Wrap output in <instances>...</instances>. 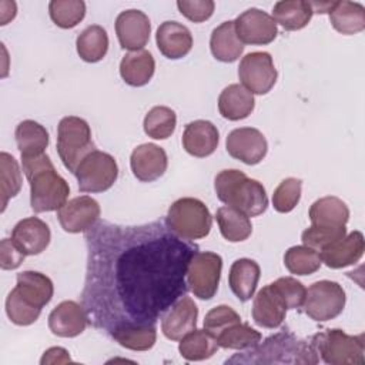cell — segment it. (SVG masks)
I'll return each mask as SVG.
<instances>
[{
	"instance_id": "cell-1",
	"label": "cell",
	"mask_w": 365,
	"mask_h": 365,
	"mask_svg": "<svg viewBox=\"0 0 365 365\" xmlns=\"http://www.w3.org/2000/svg\"><path fill=\"white\" fill-rule=\"evenodd\" d=\"M84 240L81 301L94 328L110 335L121 325H155L187 295V268L198 245L163 221L118 225L98 220Z\"/></svg>"
},
{
	"instance_id": "cell-2",
	"label": "cell",
	"mask_w": 365,
	"mask_h": 365,
	"mask_svg": "<svg viewBox=\"0 0 365 365\" xmlns=\"http://www.w3.org/2000/svg\"><path fill=\"white\" fill-rule=\"evenodd\" d=\"M21 165L30 184V205L34 212L56 211L67 202L68 182L56 171L47 154L21 157Z\"/></svg>"
},
{
	"instance_id": "cell-3",
	"label": "cell",
	"mask_w": 365,
	"mask_h": 365,
	"mask_svg": "<svg viewBox=\"0 0 365 365\" xmlns=\"http://www.w3.org/2000/svg\"><path fill=\"white\" fill-rule=\"evenodd\" d=\"M54 294L51 279L38 271H23L17 274V284L6 298V314L9 319L20 327L34 324L43 307Z\"/></svg>"
},
{
	"instance_id": "cell-4",
	"label": "cell",
	"mask_w": 365,
	"mask_h": 365,
	"mask_svg": "<svg viewBox=\"0 0 365 365\" xmlns=\"http://www.w3.org/2000/svg\"><path fill=\"white\" fill-rule=\"evenodd\" d=\"M318 361V354L309 342L284 331L268 336L241 356L230 358L227 364H317Z\"/></svg>"
},
{
	"instance_id": "cell-5",
	"label": "cell",
	"mask_w": 365,
	"mask_h": 365,
	"mask_svg": "<svg viewBox=\"0 0 365 365\" xmlns=\"http://www.w3.org/2000/svg\"><path fill=\"white\" fill-rule=\"evenodd\" d=\"M214 188L218 200L231 205L247 217H258L268 207V197L264 185L248 178L240 170H222L215 175Z\"/></svg>"
},
{
	"instance_id": "cell-6",
	"label": "cell",
	"mask_w": 365,
	"mask_h": 365,
	"mask_svg": "<svg viewBox=\"0 0 365 365\" xmlns=\"http://www.w3.org/2000/svg\"><path fill=\"white\" fill-rule=\"evenodd\" d=\"M311 346L329 365H362L365 362L364 334L348 335L342 329H325L311 339Z\"/></svg>"
},
{
	"instance_id": "cell-7",
	"label": "cell",
	"mask_w": 365,
	"mask_h": 365,
	"mask_svg": "<svg viewBox=\"0 0 365 365\" xmlns=\"http://www.w3.org/2000/svg\"><path fill=\"white\" fill-rule=\"evenodd\" d=\"M165 225L177 237L194 241L210 234L212 217L201 200L184 197L170 205L165 217Z\"/></svg>"
},
{
	"instance_id": "cell-8",
	"label": "cell",
	"mask_w": 365,
	"mask_h": 365,
	"mask_svg": "<svg viewBox=\"0 0 365 365\" xmlns=\"http://www.w3.org/2000/svg\"><path fill=\"white\" fill-rule=\"evenodd\" d=\"M96 150L91 140V128L84 118L76 115L63 117L57 127V153L63 165L76 173L81 160Z\"/></svg>"
},
{
	"instance_id": "cell-9",
	"label": "cell",
	"mask_w": 365,
	"mask_h": 365,
	"mask_svg": "<svg viewBox=\"0 0 365 365\" xmlns=\"http://www.w3.org/2000/svg\"><path fill=\"white\" fill-rule=\"evenodd\" d=\"M74 175L81 192H103L115 182L118 165L111 154L94 150L81 160Z\"/></svg>"
},
{
	"instance_id": "cell-10",
	"label": "cell",
	"mask_w": 365,
	"mask_h": 365,
	"mask_svg": "<svg viewBox=\"0 0 365 365\" xmlns=\"http://www.w3.org/2000/svg\"><path fill=\"white\" fill-rule=\"evenodd\" d=\"M345 291L335 281H317L307 289L304 312L317 322H327L336 318L345 307Z\"/></svg>"
},
{
	"instance_id": "cell-11",
	"label": "cell",
	"mask_w": 365,
	"mask_h": 365,
	"mask_svg": "<svg viewBox=\"0 0 365 365\" xmlns=\"http://www.w3.org/2000/svg\"><path fill=\"white\" fill-rule=\"evenodd\" d=\"M222 258L211 251H197L192 254L187 268V285L194 297L211 299L220 285Z\"/></svg>"
},
{
	"instance_id": "cell-12",
	"label": "cell",
	"mask_w": 365,
	"mask_h": 365,
	"mask_svg": "<svg viewBox=\"0 0 365 365\" xmlns=\"http://www.w3.org/2000/svg\"><path fill=\"white\" fill-rule=\"evenodd\" d=\"M238 77L248 91L262 96L274 87L278 73L269 53L252 51L240 61Z\"/></svg>"
},
{
	"instance_id": "cell-13",
	"label": "cell",
	"mask_w": 365,
	"mask_h": 365,
	"mask_svg": "<svg viewBox=\"0 0 365 365\" xmlns=\"http://www.w3.org/2000/svg\"><path fill=\"white\" fill-rule=\"evenodd\" d=\"M235 31L242 44L264 46L275 40L278 34L277 23L268 13L251 7L242 11L235 20Z\"/></svg>"
},
{
	"instance_id": "cell-14",
	"label": "cell",
	"mask_w": 365,
	"mask_h": 365,
	"mask_svg": "<svg viewBox=\"0 0 365 365\" xmlns=\"http://www.w3.org/2000/svg\"><path fill=\"white\" fill-rule=\"evenodd\" d=\"M225 147L232 158L248 165L261 163L268 151V143L264 134L252 127H240L232 130L227 135Z\"/></svg>"
},
{
	"instance_id": "cell-15",
	"label": "cell",
	"mask_w": 365,
	"mask_h": 365,
	"mask_svg": "<svg viewBox=\"0 0 365 365\" xmlns=\"http://www.w3.org/2000/svg\"><path fill=\"white\" fill-rule=\"evenodd\" d=\"M57 218L66 232H86L100 220V205L88 195L74 197L57 210Z\"/></svg>"
},
{
	"instance_id": "cell-16",
	"label": "cell",
	"mask_w": 365,
	"mask_h": 365,
	"mask_svg": "<svg viewBox=\"0 0 365 365\" xmlns=\"http://www.w3.org/2000/svg\"><path fill=\"white\" fill-rule=\"evenodd\" d=\"M150 19L141 10H124L115 19V34L123 48L130 51L143 50L150 40Z\"/></svg>"
},
{
	"instance_id": "cell-17",
	"label": "cell",
	"mask_w": 365,
	"mask_h": 365,
	"mask_svg": "<svg viewBox=\"0 0 365 365\" xmlns=\"http://www.w3.org/2000/svg\"><path fill=\"white\" fill-rule=\"evenodd\" d=\"M168 165V158L163 147L145 143L135 147L130 157V167L134 177L143 182L160 178Z\"/></svg>"
},
{
	"instance_id": "cell-18",
	"label": "cell",
	"mask_w": 365,
	"mask_h": 365,
	"mask_svg": "<svg viewBox=\"0 0 365 365\" xmlns=\"http://www.w3.org/2000/svg\"><path fill=\"white\" fill-rule=\"evenodd\" d=\"M88 315L83 307L76 301L60 302L48 315L50 331L61 338H74L84 332L88 325Z\"/></svg>"
},
{
	"instance_id": "cell-19",
	"label": "cell",
	"mask_w": 365,
	"mask_h": 365,
	"mask_svg": "<svg viewBox=\"0 0 365 365\" xmlns=\"http://www.w3.org/2000/svg\"><path fill=\"white\" fill-rule=\"evenodd\" d=\"M287 309L284 298L271 282L255 295L252 302V319L258 327L275 329L282 325Z\"/></svg>"
},
{
	"instance_id": "cell-20",
	"label": "cell",
	"mask_w": 365,
	"mask_h": 365,
	"mask_svg": "<svg viewBox=\"0 0 365 365\" xmlns=\"http://www.w3.org/2000/svg\"><path fill=\"white\" fill-rule=\"evenodd\" d=\"M11 240L24 255H38L48 247L51 232L43 220L27 217L14 225Z\"/></svg>"
},
{
	"instance_id": "cell-21",
	"label": "cell",
	"mask_w": 365,
	"mask_h": 365,
	"mask_svg": "<svg viewBox=\"0 0 365 365\" xmlns=\"http://www.w3.org/2000/svg\"><path fill=\"white\" fill-rule=\"evenodd\" d=\"M198 308L195 302L184 295L161 318V331L165 338L180 341L184 335L195 329Z\"/></svg>"
},
{
	"instance_id": "cell-22",
	"label": "cell",
	"mask_w": 365,
	"mask_h": 365,
	"mask_svg": "<svg viewBox=\"0 0 365 365\" xmlns=\"http://www.w3.org/2000/svg\"><path fill=\"white\" fill-rule=\"evenodd\" d=\"M365 251V240L361 231H352L344 238L319 251L322 262L334 269H339L358 262Z\"/></svg>"
},
{
	"instance_id": "cell-23",
	"label": "cell",
	"mask_w": 365,
	"mask_h": 365,
	"mask_svg": "<svg viewBox=\"0 0 365 365\" xmlns=\"http://www.w3.org/2000/svg\"><path fill=\"white\" fill-rule=\"evenodd\" d=\"M155 43L160 53L171 60L187 56L192 48L191 31L178 21H164L155 33Z\"/></svg>"
},
{
	"instance_id": "cell-24",
	"label": "cell",
	"mask_w": 365,
	"mask_h": 365,
	"mask_svg": "<svg viewBox=\"0 0 365 365\" xmlns=\"http://www.w3.org/2000/svg\"><path fill=\"white\" fill-rule=\"evenodd\" d=\"M220 141L217 127L208 120H195L185 125L182 133V147L192 157L204 158L211 155Z\"/></svg>"
},
{
	"instance_id": "cell-25",
	"label": "cell",
	"mask_w": 365,
	"mask_h": 365,
	"mask_svg": "<svg viewBox=\"0 0 365 365\" xmlns=\"http://www.w3.org/2000/svg\"><path fill=\"white\" fill-rule=\"evenodd\" d=\"M254 106V94L237 83L227 86L218 97V111L230 121L247 118L252 113Z\"/></svg>"
},
{
	"instance_id": "cell-26",
	"label": "cell",
	"mask_w": 365,
	"mask_h": 365,
	"mask_svg": "<svg viewBox=\"0 0 365 365\" xmlns=\"http://www.w3.org/2000/svg\"><path fill=\"white\" fill-rule=\"evenodd\" d=\"M261 275L259 265L250 258L235 259L230 268L228 284L234 295L245 302L254 297Z\"/></svg>"
},
{
	"instance_id": "cell-27",
	"label": "cell",
	"mask_w": 365,
	"mask_h": 365,
	"mask_svg": "<svg viewBox=\"0 0 365 365\" xmlns=\"http://www.w3.org/2000/svg\"><path fill=\"white\" fill-rule=\"evenodd\" d=\"M332 27L346 36L356 34L365 29V7L356 1H332L328 11Z\"/></svg>"
},
{
	"instance_id": "cell-28",
	"label": "cell",
	"mask_w": 365,
	"mask_h": 365,
	"mask_svg": "<svg viewBox=\"0 0 365 365\" xmlns=\"http://www.w3.org/2000/svg\"><path fill=\"white\" fill-rule=\"evenodd\" d=\"M154 57L144 48L127 53L120 63V74L123 80L133 87L145 86L154 76Z\"/></svg>"
},
{
	"instance_id": "cell-29",
	"label": "cell",
	"mask_w": 365,
	"mask_h": 365,
	"mask_svg": "<svg viewBox=\"0 0 365 365\" xmlns=\"http://www.w3.org/2000/svg\"><path fill=\"white\" fill-rule=\"evenodd\" d=\"M244 44L237 36L234 20H228L215 27L211 33L210 48L212 56L222 63H232L244 51Z\"/></svg>"
},
{
	"instance_id": "cell-30",
	"label": "cell",
	"mask_w": 365,
	"mask_h": 365,
	"mask_svg": "<svg viewBox=\"0 0 365 365\" xmlns=\"http://www.w3.org/2000/svg\"><path fill=\"white\" fill-rule=\"evenodd\" d=\"M308 217L312 225L345 227L349 220V208L341 198L327 195L312 202Z\"/></svg>"
},
{
	"instance_id": "cell-31",
	"label": "cell",
	"mask_w": 365,
	"mask_h": 365,
	"mask_svg": "<svg viewBox=\"0 0 365 365\" xmlns=\"http://www.w3.org/2000/svg\"><path fill=\"white\" fill-rule=\"evenodd\" d=\"M14 137L21 157H36L44 154V150L48 147L50 141L46 127L34 120H24L19 123Z\"/></svg>"
},
{
	"instance_id": "cell-32",
	"label": "cell",
	"mask_w": 365,
	"mask_h": 365,
	"mask_svg": "<svg viewBox=\"0 0 365 365\" xmlns=\"http://www.w3.org/2000/svg\"><path fill=\"white\" fill-rule=\"evenodd\" d=\"M314 10L309 1L281 0L274 4L272 19L288 31L304 29L312 19Z\"/></svg>"
},
{
	"instance_id": "cell-33",
	"label": "cell",
	"mask_w": 365,
	"mask_h": 365,
	"mask_svg": "<svg viewBox=\"0 0 365 365\" xmlns=\"http://www.w3.org/2000/svg\"><path fill=\"white\" fill-rule=\"evenodd\" d=\"M215 218H217L221 235L230 242L245 241L252 232L250 217H247L244 212H241L240 210L231 205L220 207L217 210Z\"/></svg>"
},
{
	"instance_id": "cell-34",
	"label": "cell",
	"mask_w": 365,
	"mask_h": 365,
	"mask_svg": "<svg viewBox=\"0 0 365 365\" xmlns=\"http://www.w3.org/2000/svg\"><path fill=\"white\" fill-rule=\"evenodd\" d=\"M218 349L217 338L204 329H192L180 339V355L187 361H204L211 358Z\"/></svg>"
},
{
	"instance_id": "cell-35",
	"label": "cell",
	"mask_w": 365,
	"mask_h": 365,
	"mask_svg": "<svg viewBox=\"0 0 365 365\" xmlns=\"http://www.w3.org/2000/svg\"><path fill=\"white\" fill-rule=\"evenodd\" d=\"M76 47L80 58L87 63H97L103 60L108 50L107 31L98 24H91L78 34Z\"/></svg>"
},
{
	"instance_id": "cell-36",
	"label": "cell",
	"mask_w": 365,
	"mask_h": 365,
	"mask_svg": "<svg viewBox=\"0 0 365 365\" xmlns=\"http://www.w3.org/2000/svg\"><path fill=\"white\" fill-rule=\"evenodd\" d=\"M110 336L121 346L131 351H148L157 341L155 325H121Z\"/></svg>"
},
{
	"instance_id": "cell-37",
	"label": "cell",
	"mask_w": 365,
	"mask_h": 365,
	"mask_svg": "<svg viewBox=\"0 0 365 365\" xmlns=\"http://www.w3.org/2000/svg\"><path fill=\"white\" fill-rule=\"evenodd\" d=\"M217 344L225 349H250L261 342L262 335L248 324L237 322L222 329L217 336Z\"/></svg>"
},
{
	"instance_id": "cell-38",
	"label": "cell",
	"mask_w": 365,
	"mask_h": 365,
	"mask_svg": "<svg viewBox=\"0 0 365 365\" xmlns=\"http://www.w3.org/2000/svg\"><path fill=\"white\" fill-rule=\"evenodd\" d=\"M321 264L319 252L307 245L291 247L284 255V265L295 275H311L321 268Z\"/></svg>"
},
{
	"instance_id": "cell-39",
	"label": "cell",
	"mask_w": 365,
	"mask_h": 365,
	"mask_svg": "<svg viewBox=\"0 0 365 365\" xmlns=\"http://www.w3.org/2000/svg\"><path fill=\"white\" fill-rule=\"evenodd\" d=\"M144 131L154 140H165L171 137L177 125L175 111L165 106L153 107L144 117Z\"/></svg>"
},
{
	"instance_id": "cell-40",
	"label": "cell",
	"mask_w": 365,
	"mask_h": 365,
	"mask_svg": "<svg viewBox=\"0 0 365 365\" xmlns=\"http://www.w3.org/2000/svg\"><path fill=\"white\" fill-rule=\"evenodd\" d=\"M0 182H1V212L6 210L10 198L21 190V170L17 160L9 153H0Z\"/></svg>"
},
{
	"instance_id": "cell-41",
	"label": "cell",
	"mask_w": 365,
	"mask_h": 365,
	"mask_svg": "<svg viewBox=\"0 0 365 365\" xmlns=\"http://www.w3.org/2000/svg\"><path fill=\"white\" fill-rule=\"evenodd\" d=\"M48 13L56 26L73 29L84 19L86 3L83 0H51Z\"/></svg>"
},
{
	"instance_id": "cell-42",
	"label": "cell",
	"mask_w": 365,
	"mask_h": 365,
	"mask_svg": "<svg viewBox=\"0 0 365 365\" xmlns=\"http://www.w3.org/2000/svg\"><path fill=\"white\" fill-rule=\"evenodd\" d=\"M302 181L295 177H288L279 182L272 194V205L278 212L292 211L301 198Z\"/></svg>"
},
{
	"instance_id": "cell-43",
	"label": "cell",
	"mask_w": 365,
	"mask_h": 365,
	"mask_svg": "<svg viewBox=\"0 0 365 365\" xmlns=\"http://www.w3.org/2000/svg\"><path fill=\"white\" fill-rule=\"evenodd\" d=\"M345 235H346L345 227H321V225L311 224V227H308L302 232L301 240L304 245L319 252L328 245L334 244L335 241L344 238Z\"/></svg>"
},
{
	"instance_id": "cell-44",
	"label": "cell",
	"mask_w": 365,
	"mask_h": 365,
	"mask_svg": "<svg viewBox=\"0 0 365 365\" xmlns=\"http://www.w3.org/2000/svg\"><path fill=\"white\" fill-rule=\"evenodd\" d=\"M279 295L284 298L288 309H298L302 307L307 289L301 281L294 277H281L272 282Z\"/></svg>"
},
{
	"instance_id": "cell-45",
	"label": "cell",
	"mask_w": 365,
	"mask_h": 365,
	"mask_svg": "<svg viewBox=\"0 0 365 365\" xmlns=\"http://www.w3.org/2000/svg\"><path fill=\"white\" fill-rule=\"evenodd\" d=\"M241 322V317L228 305H218L210 309L204 318V328L217 336L222 329Z\"/></svg>"
},
{
	"instance_id": "cell-46",
	"label": "cell",
	"mask_w": 365,
	"mask_h": 365,
	"mask_svg": "<svg viewBox=\"0 0 365 365\" xmlns=\"http://www.w3.org/2000/svg\"><path fill=\"white\" fill-rule=\"evenodd\" d=\"M177 7L188 20L201 23L212 16L215 4L212 0H178Z\"/></svg>"
},
{
	"instance_id": "cell-47",
	"label": "cell",
	"mask_w": 365,
	"mask_h": 365,
	"mask_svg": "<svg viewBox=\"0 0 365 365\" xmlns=\"http://www.w3.org/2000/svg\"><path fill=\"white\" fill-rule=\"evenodd\" d=\"M24 254L16 247L11 238H3L0 242V267L1 269H16L24 261Z\"/></svg>"
},
{
	"instance_id": "cell-48",
	"label": "cell",
	"mask_w": 365,
	"mask_h": 365,
	"mask_svg": "<svg viewBox=\"0 0 365 365\" xmlns=\"http://www.w3.org/2000/svg\"><path fill=\"white\" fill-rule=\"evenodd\" d=\"M66 362H71V358L68 355V351L61 348V346H54L50 348L44 352L40 364L46 365V364H66Z\"/></svg>"
}]
</instances>
